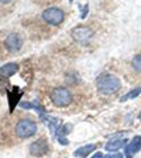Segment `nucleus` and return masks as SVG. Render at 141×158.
Instances as JSON below:
<instances>
[{"label":"nucleus","instance_id":"f257e3e1","mask_svg":"<svg viewBox=\"0 0 141 158\" xmlns=\"http://www.w3.org/2000/svg\"><path fill=\"white\" fill-rule=\"evenodd\" d=\"M96 87L102 94H114L120 88V81L112 74H100L96 79Z\"/></svg>","mask_w":141,"mask_h":158},{"label":"nucleus","instance_id":"f03ea898","mask_svg":"<svg viewBox=\"0 0 141 158\" xmlns=\"http://www.w3.org/2000/svg\"><path fill=\"white\" fill-rule=\"evenodd\" d=\"M50 99L53 102V104L57 107H66L69 106L71 100H73V95L71 92L65 87H57L52 91L50 94Z\"/></svg>","mask_w":141,"mask_h":158},{"label":"nucleus","instance_id":"7ed1b4c3","mask_svg":"<svg viewBox=\"0 0 141 158\" xmlns=\"http://www.w3.org/2000/svg\"><path fill=\"white\" fill-rule=\"evenodd\" d=\"M36 132H37V124L32 120H28V118L20 120L16 125V135L20 138L32 137Z\"/></svg>","mask_w":141,"mask_h":158},{"label":"nucleus","instance_id":"20e7f679","mask_svg":"<svg viewBox=\"0 0 141 158\" xmlns=\"http://www.w3.org/2000/svg\"><path fill=\"white\" fill-rule=\"evenodd\" d=\"M42 19L45 20L48 24H50V25H60L65 20V13H64V11H61L60 8L52 7L42 12Z\"/></svg>","mask_w":141,"mask_h":158},{"label":"nucleus","instance_id":"39448f33","mask_svg":"<svg viewBox=\"0 0 141 158\" xmlns=\"http://www.w3.org/2000/svg\"><path fill=\"white\" fill-rule=\"evenodd\" d=\"M71 36H73V38H74L77 42L87 44L91 40V37H92V32H91L90 28L81 25V27H77V28L73 29Z\"/></svg>","mask_w":141,"mask_h":158},{"label":"nucleus","instance_id":"423d86ee","mask_svg":"<svg viewBox=\"0 0 141 158\" xmlns=\"http://www.w3.org/2000/svg\"><path fill=\"white\" fill-rule=\"evenodd\" d=\"M4 45L6 48L8 49L9 52H17L20 50L21 46H23V38L19 33H11L9 36L6 38V41H4Z\"/></svg>","mask_w":141,"mask_h":158},{"label":"nucleus","instance_id":"0eeeda50","mask_svg":"<svg viewBox=\"0 0 141 158\" xmlns=\"http://www.w3.org/2000/svg\"><path fill=\"white\" fill-rule=\"evenodd\" d=\"M48 150H49V145H48V142L45 140H42V138L32 142L31 146H29V152L35 157H41L44 154H46Z\"/></svg>","mask_w":141,"mask_h":158},{"label":"nucleus","instance_id":"6e6552de","mask_svg":"<svg viewBox=\"0 0 141 158\" xmlns=\"http://www.w3.org/2000/svg\"><path fill=\"white\" fill-rule=\"evenodd\" d=\"M140 148H141V136H135L132 138V141L125 148V154H127L128 158H131L140 150Z\"/></svg>","mask_w":141,"mask_h":158},{"label":"nucleus","instance_id":"1a4fd4ad","mask_svg":"<svg viewBox=\"0 0 141 158\" xmlns=\"http://www.w3.org/2000/svg\"><path fill=\"white\" fill-rule=\"evenodd\" d=\"M17 70H19V65H17V63H13V62L6 63L4 66L0 67V77L9 78V77H12L13 74H16Z\"/></svg>","mask_w":141,"mask_h":158},{"label":"nucleus","instance_id":"9d476101","mask_svg":"<svg viewBox=\"0 0 141 158\" xmlns=\"http://www.w3.org/2000/svg\"><path fill=\"white\" fill-rule=\"evenodd\" d=\"M125 138H112L111 141H108V144L106 145V150L108 152H118L121 148H124L125 145Z\"/></svg>","mask_w":141,"mask_h":158},{"label":"nucleus","instance_id":"9b49d317","mask_svg":"<svg viewBox=\"0 0 141 158\" xmlns=\"http://www.w3.org/2000/svg\"><path fill=\"white\" fill-rule=\"evenodd\" d=\"M94 150H95V145L90 144V145H86V146H82V148H79V149H77L74 152V156H77V157H87L91 152H94Z\"/></svg>","mask_w":141,"mask_h":158},{"label":"nucleus","instance_id":"f8f14e48","mask_svg":"<svg viewBox=\"0 0 141 158\" xmlns=\"http://www.w3.org/2000/svg\"><path fill=\"white\" fill-rule=\"evenodd\" d=\"M140 92H141V88H135V90H132L131 92H128V94H127V95H125V96H123V98H121L120 100H121V102H125V100H128V99H135L136 96L139 95Z\"/></svg>","mask_w":141,"mask_h":158},{"label":"nucleus","instance_id":"ddd939ff","mask_svg":"<svg viewBox=\"0 0 141 158\" xmlns=\"http://www.w3.org/2000/svg\"><path fill=\"white\" fill-rule=\"evenodd\" d=\"M132 65H133V67L136 69V70L141 73V54H137V56L133 58Z\"/></svg>","mask_w":141,"mask_h":158},{"label":"nucleus","instance_id":"4468645a","mask_svg":"<svg viewBox=\"0 0 141 158\" xmlns=\"http://www.w3.org/2000/svg\"><path fill=\"white\" fill-rule=\"evenodd\" d=\"M69 132H71V125L70 124H67V125H64V127H61V129L58 131V136H64V135H67Z\"/></svg>","mask_w":141,"mask_h":158},{"label":"nucleus","instance_id":"2eb2a0df","mask_svg":"<svg viewBox=\"0 0 141 158\" xmlns=\"http://www.w3.org/2000/svg\"><path fill=\"white\" fill-rule=\"evenodd\" d=\"M107 158H123V156H121L120 153H116V154H111V156H108Z\"/></svg>","mask_w":141,"mask_h":158},{"label":"nucleus","instance_id":"dca6fc26","mask_svg":"<svg viewBox=\"0 0 141 158\" xmlns=\"http://www.w3.org/2000/svg\"><path fill=\"white\" fill-rule=\"evenodd\" d=\"M58 141H60L61 144H64V145H67V144H69V141L65 140V138H62V137H58Z\"/></svg>","mask_w":141,"mask_h":158},{"label":"nucleus","instance_id":"f3484780","mask_svg":"<svg viewBox=\"0 0 141 158\" xmlns=\"http://www.w3.org/2000/svg\"><path fill=\"white\" fill-rule=\"evenodd\" d=\"M92 158H104V157H103V154H102L100 152H98V153H95V154L92 156Z\"/></svg>","mask_w":141,"mask_h":158},{"label":"nucleus","instance_id":"a211bd4d","mask_svg":"<svg viewBox=\"0 0 141 158\" xmlns=\"http://www.w3.org/2000/svg\"><path fill=\"white\" fill-rule=\"evenodd\" d=\"M11 2H12V0H0V3H3V4H8Z\"/></svg>","mask_w":141,"mask_h":158},{"label":"nucleus","instance_id":"6ab92c4d","mask_svg":"<svg viewBox=\"0 0 141 158\" xmlns=\"http://www.w3.org/2000/svg\"><path fill=\"white\" fill-rule=\"evenodd\" d=\"M139 118H140V120H141V112H140V115H139Z\"/></svg>","mask_w":141,"mask_h":158}]
</instances>
